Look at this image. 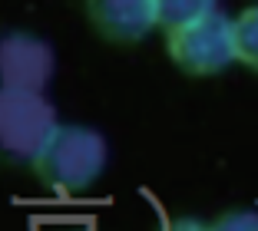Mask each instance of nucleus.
Returning a JSON list of instances; mask_svg holds the SVG:
<instances>
[{"instance_id": "obj_9", "label": "nucleus", "mask_w": 258, "mask_h": 231, "mask_svg": "<svg viewBox=\"0 0 258 231\" xmlns=\"http://www.w3.org/2000/svg\"><path fill=\"white\" fill-rule=\"evenodd\" d=\"M166 231H209L202 221H196V218H179V221H169Z\"/></svg>"}, {"instance_id": "obj_8", "label": "nucleus", "mask_w": 258, "mask_h": 231, "mask_svg": "<svg viewBox=\"0 0 258 231\" xmlns=\"http://www.w3.org/2000/svg\"><path fill=\"white\" fill-rule=\"evenodd\" d=\"M209 231H258V211L245 208V211H228V215L215 218L209 224Z\"/></svg>"}, {"instance_id": "obj_2", "label": "nucleus", "mask_w": 258, "mask_h": 231, "mask_svg": "<svg viewBox=\"0 0 258 231\" xmlns=\"http://www.w3.org/2000/svg\"><path fill=\"white\" fill-rule=\"evenodd\" d=\"M56 132V109L40 90L0 86V159L33 165Z\"/></svg>"}, {"instance_id": "obj_3", "label": "nucleus", "mask_w": 258, "mask_h": 231, "mask_svg": "<svg viewBox=\"0 0 258 231\" xmlns=\"http://www.w3.org/2000/svg\"><path fill=\"white\" fill-rule=\"evenodd\" d=\"M166 50L179 69L192 76H212L222 73L235 60V43H232V20L219 10L199 17V20L169 27Z\"/></svg>"}, {"instance_id": "obj_10", "label": "nucleus", "mask_w": 258, "mask_h": 231, "mask_svg": "<svg viewBox=\"0 0 258 231\" xmlns=\"http://www.w3.org/2000/svg\"><path fill=\"white\" fill-rule=\"evenodd\" d=\"M73 231H90V228H73Z\"/></svg>"}, {"instance_id": "obj_4", "label": "nucleus", "mask_w": 258, "mask_h": 231, "mask_svg": "<svg viewBox=\"0 0 258 231\" xmlns=\"http://www.w3.org/2000/svg\"><path fill=\"white\" fill-rule=\"evenodd\" d=\"M56 69L53 46L33 33L14 30L0 37V86L43 90Z\"/></svg>"}, {"instance_id": "obj_7", "label": "nucleus", "mask_w": 258, "mask_h": 231, "mask_svg": "<svg viewBox=\"0 0 258 231\" xmlns=\"http://www.w3.org/2000/svg\"><path fill=\"white\" fill-rule=\"evenodd\" d=\"M215 7H219V0H156V20L169 30V27L212 14Z\"/></svg>"}, {"instance_id": "obj_6", "label": "nucleus", "mask_w": 258, "mask_h": 231, "mask_svg": "<svg viewBox=\"0 0 258 231\" xmlns=\"http://www.w3.org/2000/svg\"><path fill=\"white\" fill-rule=\"evenodd\" d=\"M232 43H235V60L258 69V7H248L232 20Z\"/></svg>"}, {"instance_id": "obj_1", "label": "nucleus", "mask_w": 258, "mask_h": 231, "mask_svg": "<svg viewBox=\"0 0 258 231\" xmlns=\"http://www.w3.org/2000/svg\"><path fill=\"white\" fill-rule=\"evenodd\" d=\"M106 139L90 126H56L37 165L40 179L56 192H83L106 169Z\"/></svg>"}, {"instance_id": "obj_5", "label": "nucleus", "mask_w": 258, "mask_h": 231, "mask_svg": "<svg viewBox=\"0 0 258 231\" xmlns=\"http://www.w3.org/2000/svg\"><path fill=\"white\" fill-rule=\"evenodd\" d=\"M93 27L113 43H139L156 27V0H86Z\"/></svg>"}]
</instances>
